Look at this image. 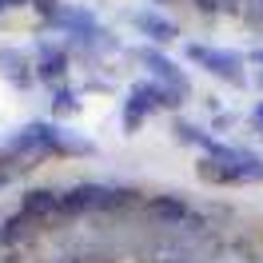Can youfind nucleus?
Masks as SVG:
<instances>
[{
  "mask_svg": "<svg viewBox=\"0 0 263 263\" xmlns=\"http://www.w3.org/2000/svg\"><path fill=\"white\" fill-rule=\"evenodd\" d=\"M199 176L212 183H255V180H263V160L247 148L215 144L208 152V160H199Z\"/></svg>",
  "mask_w": 263,
  "mask_h": 263,
  "instance_id": "1",
  "label": "nucleus"
},
{
  "mask_svg": "<svg viewBox=\"0 0 263 263\" xmlns=\"http://www.w3.org/2000/svg\"><path fill=\"white\" fill-rule=\"evenodd\" d=\"M136 192L132 187H112V183H76L60 192V219L64 215H92V212H120L128 208Z\"/></svg>",
  "mask_w": 263,
  "mask_h": 263,
  "instance_id": "2",
  "label": "nucleus"
},
{
  "mask_svg": "<svg viewBox=\"0 0 263 263\" xmlns=\"http://www.w3.org/2000/svg\"><path fill=\"white\" fill-rule=\"evenodd\" d=\"M176 104H180V96L167 92L164 84H156V80L136 84V88L128 92V100H124V128H140L152 112H160V108H176Z\"/></svg>",
  "mask_w": 263,
  "mask_h": 263,
  "instance_id": "3",
  "label": "nucleus"
},
{
  "mask_svg": "<svg viewBox=\"0 0 263 263\" xmlns=\"http://www.w3.org/2000/svg\"><path fill=\"white\" fill-rule=\"evenodd\" d=\"M187 56H192L199 68H208L212 76H219V80H228V84H247L243 60H239L235 52L212 48V44H187Z\"/></svg>",
  "mask_w": 263,
  "mask_h": 263,
  "instance_id": "4",
  "label": "nucleus"
},
{
  "mask_svg": "<svg viewBox=\"0 0 263 263\" xmlns=\"http://www.w3.org/2000/svg\"><path fill=\"white\" fill-rule=\"evenodd\" d=\"M144 215L156 228H192V219H196L192 203H183L180 196H152L144 203Z\"/></svg>",
  "mask_w": 263,
  "mask_h": 263,
  "instance_id": "5",
  "label": "nucleus"
},
{
  "mask_svg": "<svg viewBox=\"0 0 263 263\" xmlns=\"http://www.w3.org/2000/svg\"><path fill=\"white\" fill-rule=\"evenodd\" d=\"M60 140H64V132L56 128V124H28V128H20L16 136L8 140V152H16V156L48 152V148H60Z\"/></svg>",
  "mask_w": 263,
  "mask_h": 263,
  "instance_id": "6",
  "label": "nucleus"
},
{
  "mask_svg": "<svg viewBox=\"0 0 263 263\" xmlns=\"http://www.w3.org/2000/svg\"><path fill=\"white\" fill-rule=\"evenodd\" d=\"M136 56H140V60H144V64L152 68V76H156V84H164L167 92H176L180 100L187 96V76H183L180 68H176L172 60H167L164 52H156V48H140Z\"/></svg>",
  "mask_w": 263,
  "mask_h": 263,
  "instance_id": "7",
  "label": "nucleus"
},
{
  "mask_svg": "<svg viewBox=\"0 0 263 263\" xmlns=\"http://www.w3.org/2000/svg\"><path fill=\"white\" fill-rule=\"evenodd\" d=\"M132 24H136L144 36H152V40H172V36L180 32L167 16H156V12H148V8H144V12H132Z\"/></svg>",
  "mask_w": 263,
  "mask_h": 263,
  "instance_id": "8",
  "label": "nucleus"
},
{
  "mask_svg": "<svg viewBox=\"0 0 263 263\" xmlns=\"http://www.w3.org/2000/svg\"><path fill=\"white\" fill-rule=\"evenodd\" d=\"M64 64H68V56L60 48H44V60H36V76H40V80H60V76H64Z\"/></svg>",
  "mask_w": 263,
  "mask_h": 263,
  "instance_id": "9",
  "label": "nucleus"
},
{
  "mask_svg": "<svg viewBox=\"0 0 263 263\" xmlns=\"http://www.w3.org/2000/svg\"><path fill=\"white\" fill-rule=\"evenodd\" d=\"M24 56L20 52H0V72L8 76L12 84H32V72H24Z\"/></svg>",
  "mask_w": 263,
  "mask_h": 263,
  "instance_id": "10",
  "label": "nucleus"
},
{
  "mask_svg": "<svg viewBox=\"0 0 263 263\" xmlns=\"http://www.w3.org/2000/svg\"><path fill=\"white\" fill-rule=\"evenodd\" d=\"M72 108H76V96H68L64 88H60L56 92V112H72Z\"/></svg>",
  "mask_w": 263,
  "mask_h": 263,
  "instance_id": "11",
  "label": "nucleus"
},
{
  "mask_svg": "<svg viewBox=\"0 0 263 263\" xmlns=\"http://www.w3.org/2000/svg\"><path fill=\"white\" fill-rule=\"evenodd\" d=\"M251 116H255V124H263V104H255V112H251Z\"/></svg>",
  "mask_w": 263,
  "mask_h": 263,
  "instance_id": "12",
  "label": "nucleus"
},
{
  "mask_svg": "<svg viewBox=\"0 0 263 263\" xmlns=\"http://www.w3.org/2000/svg\"><path fill=\"white\" fill-rule=\"evenodd\" d=\"M251 60H255V64H263V48H259V52H251Z\"/></svg>",
  "mask_w": 263,
  "mask_h": 263,
  "instance_id": "13",
  "label": "nucleus"
},
{
  "mask_svg": "<svg viewBox=\"0 0 263 263\" xmlns=\"http://www.w3.org/2000/svg\"><path fill=\"white\" fill-rule=\"evenodd\" d=\"M0 187H4V176H0Z\"/></svg>",
  "mask_w": 263,
  "mask_h": 263,
  "instance_id": "14",
  "label": "nucleus"
},
{
  "mask_svg": "<svg viewBox=\"0 0 263 263\" xmlns=\"http://www.w3.org/2000/svg\"><path fill=\"white\" fill-rule=\"evenodd\" d=\"M259 84H263V76H259Z\"/></svg>",
  "mask_w": 263,
  "mask_h": 263,
  "instance_id": "15",
  "label": "nucleus"
}]
</instances>
